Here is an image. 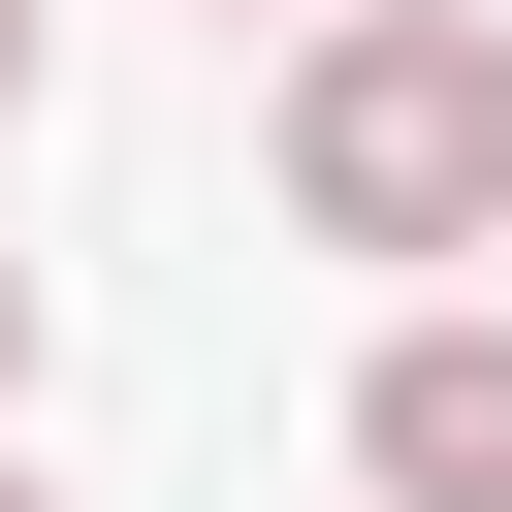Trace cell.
I'll return each instance as SVG.
<instances>
[{
	"label": "cell",
	"instance_id": "5b68a950",
	"mask_svg": "<svg viewBox=\"0 0 512 512\" xmlns=\"http://www.w3.org/2000/svg\"><path fill=\"white\" fill-rule=\"evenodd\" d=\"M0 512H64V480H32V448H0Z\"/></svg>",
	"mask_w": 512,
	"mask_h": 512
},
{
	"label": "cell",
	"instance_id": "3957f363",
	"mask_svg": "<svg viewBox=\"0 0 512 512\" xmlns=\"http://www.w3.org/2000/svg\"><path fill=\"white\" fill-rule=\"evenodd\" d=\"M0 416H32V256H0Z\"/></svg>",
	"mask_w": 512,
	"mask_h": 512
},
{
	"label": "cell",
	"instance_id": "6da1fadb",
	"mask_svg": "<svg viewBox=\"0 0 512 512\" xmlns=\"http://www.w3.org/2000/svg\"><path fill=\"white\" fill-rule=\"evenodd\" d=\"M288 224L320 256H512V32L480 0H320L288 32Z\"/></svg>",
	"mask_w": 512,
	"mask_h": 512
},
{
	"label": "cell",
	"instance_id": "277c9868",
	"mask_svg": "<svg viewBox=\"0 0 512 512\" xmlns=\"http://www.w3.org/2000/svg\"><path fill=\"white\" fill-rule=\"evenodd\" d=\"M0 128H32V0H0Z\"/></svg>",
	"mask_w": 512,
	"mask_h": 512
},
{
	"label": "cell",
	"instance_id": "7a4b0ae2",
	"mask_svg": "<svg viewBox=\"0 0 512 512\" xmlns=\"http://www.w3.org/2000/svg\"><path fill=\"white\" fill-rule=\"evenodd\" d=\"M352 480H384V512H512V320H384Z\"/></svg>",
	"mask_w": 512,
	"mask_h": 512
}]
</instances>
